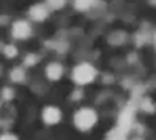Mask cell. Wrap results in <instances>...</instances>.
Listing matches in <instances>:
<instances>
[{"label": "cell", "instance_id": "obj_1", "mask_svg": "<svg viewBox=\"0 0 156 140\" xmlns=\"http://www.w3.org/2000/svg\"><path fill=\"white\" fill-rule=\"evenodd\" d=\"M95 123H97V114L90 108L78 109L73 115V125L80 131H89L90 128H94Z\"/></svg>", "mask_w": 156, "mask_h": 140}, {"label": "cell", "instance_id": "obj_2", "mask_svg": "<svg viewBox=\"0 0 156 140\" xmlns=\"http://www.w3.org/2000/svg\"><path fill=\"white\" fill-rule=\"evenodd\" d=\"M95 76H97V70L90 64H87V62H83V64L76 66L72 72V80L80 86L92 83Z\"/></svg>", "mask_w": 156, "mask_h": 140}, {"label": "cell", "instance_id": "obj_3", "mask_svg": "<svg viewBox=\"0 0 156 140\" xmlns=\"http://www.w3.org/2000/svg\"><path fill=\"white\" fill-rule=\"evenodd\" d=\"M11 33L16 39H28L31 36V25L25 20H17L12 23Z\"/></svg>", "mask_w": 156, "mask_h": 140}, {"label": "cell", "instance_id": "obj_4", "mask_svg": "<svg viewBox=\"0 0 156 140\" xmlns=\"http://www.w3.org/2000/svg\"><path fill=\"white\" fill-rule=\"evenodd\" d=\"M42 118L47 125H56L61 120V111L55 106H47L42 111Z\"/></svg>", "mask_w": 156, "mask_h": 140}, {"label": "cell", "instance_id": "obj_5", "mask_svg": "<svg viewBox=\"0 0 156 140\" xmlns=\"http://www.w3.org/2000/svg\"><path fill=\"white\" fill-rule=\"evenodd\" d=\"M62 66L58 64V62H51V64L47 66L45 69V75H47V78L51 80V81H56L61 78V75H62Z\"/></svg>", "mask_w": 156, "mask_h": 140}, {"label": "cell", "instance_id": "obj_6", "mask_svg": "<svg viewBox=\"0 0 156 140\" xmlns=\"http://www.w3.org/2000/svg\"><path fill=\"white\" fill-rule=\"evenodd\" d=\"M30 16H31L33 20L41 22V20H44V19L48 16V9H47V6H44V5H34V6L30 9Z\"/></svg>", "mask_w": 156, "mask_h": 140}, {"label": "cell", "instance_id": "obj_7", "mask_svg": "<svg viewBox=\"0 0 156 140\" xmlns=\"http://www.w3.org/2000/svg\"><path fill=\"white\" fill-rule=\"evenodd\" d=\"M9 78L14 81V83H22V81L25 80V73H23V70H22L20 67H17V69H14V70H11Z\"/></svg>", "mask_w": 156, "mask_h": 140}, {"label": "cell", "instance_id": "obj_8", "mask_svg": "<svg viewBox=\"0 0 156 140\" xmlns=\"http://www.w3.org/2000/svg\"><path fill=\"white\" fill-rule=\"evenodd\" d=\"M3 53L6 58H16L17 56V48L14 45H6L5 50H3Z\"/></svg>", "mask_w": 156, "mask_h": 140}, {"label": "cell", "instance_id": "obj_9", "mask_svg": "<svg viewBox=\"0 0 156 140\" xmlns=\"http://www.w3.org/2000/svg\"><path fill=\"white\" fill-rule=\"evenodd\" d=\"M64 3H66V0H47V5H48L50 8H53V9L62 8Z\"/></svg>", "mask_w": 156, "mask_h": 140}, {"label": "cell", "instance_id": "obj_10", "mask_svg": "<svg viewBox=\"0 0 156 140\" xmlns=\"http://www.w3.org/2000/svg\"><path fill=\"white\" fill-rule=\"evenodd\" d=\"M36 61H37V56L28 55L27 58H25V64H27V66H33V64H36Z\"/></svg>", "mask_w": 156, "mask_h": 140}, {"label": "cell", "instance_id": "obj_11", "mask_svg": "<svg viewBox=\"0 0 156 140\" xmlns=\"http://www.w3.org/2000/svg\"><path fill=\"white\" fill-rule=\"evenodd\" d=\"M92 2H94V0H76V3H78V6H80V8H86Z\"/></svg>", "mask_w": 156, "mask_h": 140}, {"label": "cell", "instance_id": "obj_12", "mask_svg": "<svg viewBox=\"0 0 156 140\" xmlns=\"http://www.w3.org/2000/svg\"><path fill=\"white\" fill-rule=\"evenodd\" d=\"M12 95H14V94H12V90H9V89H5V90H3V98L5 100H11Z\"/></svg>", "mask_w": 156, "mask_h": 140}, {"label": "cell", "instance_id": "obj_13", "mask_svg": "<svg viewBox=\"0 0 156 140\" xmlns=\"http://www.w3.org/2000/svg\"><path fill=\"white\" fill-rule=\"evenodd\" d=\"M0 138H17V137L16 135H11V134H3Z\"/></svg>", "mask_w": 156, "mask_h": 140}]
</instances>
